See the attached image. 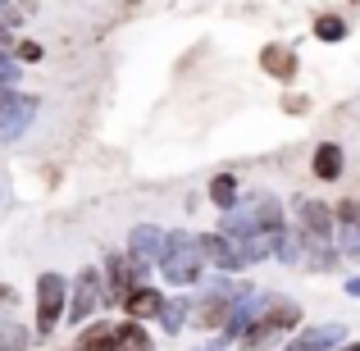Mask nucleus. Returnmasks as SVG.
<instances>
[{"label": "nucleus", "instance_id": "nucleus-24", "mask_svg": "<svg viewBox=\"0 0 360 351\" xmlns=\"http://www.w3.org/2000/svg\"><path fill=\"white\" fill-rule=\"evenodd\" d=\"M333 224H338V229H342V224H360V201H356V196L333 201Z\"/></svg>", "mask_w": 360, "mask_h": 351}, {"label": "nucleus", "instance_id": "nucleus-12", "mask_svg": "<svg viewBox=\"0 0 360 351\" xmlns=\"http://www.w3.org/2000/svg\"><path fill=\"white\" fill-rule=\"evenodd\" d=\"M260 69L269 73L274 82H283V87H288L292 78H297L301 73V60H297V46H288V42H269L260 51Z\"/></svg>", "mask_w": 360, "mask_h": 351}, {"label": "nucleus", "instance_id": "nucleus-5", "mask_svg": "<svg viewBox=\"0 0 360 351\" xmlns=\"http://www.w3.org/2000/svg\"><path fill=\"white\" fill-rule=\"evenodd\" d=\"M105 310V274L101 264H82L69 279V306H64V324L82 328L87 319H96Z\"/></svg>", "mask_w": 360, "mask_h": 351}, {"label": "nucleus", "instance_id": "nucleus-17", "mask_svg": "<svg viewBox=\"0 0 360 351\" xmlns=\"http://www.w3.org/2000/svg\"><path fill=\"white\" fill-rule=\"evenodd\" d=\"M115 351H155V338L137 319H119L115 324Z\"/></svg>", "mask_w": 360, "mask_h": 351}, {"label": "nucleus", "instance_id": "nucleus-25", "mask_svg": "<svg viewBox=\"0 0 360 351\" xmlns=\"http://www.w3.org/2000/svg\"><path fill=\"white\" fill-rule=\"evenodd\" d=\"M18 73H23V69L14 64V55L0 51V87H18Z\"/></svg>", "mask_w": 360, "mask_h": 351}, {"label": "nucleus", "instance_id": "nucleus-15", "mask_svg": "<svg viewBox=\"0 0 360 351\" xmlns=\"http://www.w3.org/2000/svg\"><path fill=\"white\" fill-rule=\"evenodd\" d=\"M160 242H165V229H160V224H137V229L128 233V246H123V251H128L132 260H141V264H150V269H155Z\"/></svg>", "mask_w": 360, "mask_h": 351}, {"label": "nucleus", "instance_id": "nucleus-29", "mask_svg": "<svg viewBox=\"0 0 360 351\" xmlns=\"http://www.w3.org/2000/svg\"><path fill=\"white\" fill-rule=\"evenodd\" d=\"M9 46H14V37H9V27L0 23V51H9Z\"/></svg>", "mask_w": 360, "mask_h": 351}, {"label": "nucleus", "instance_id": "nucleus-9", "mask_svg": "<svg viewBox=\"0 0 360 351\" xmlns=\"http://www.w3.org/2000/svg\"><path fill=\"white\" fill-rule=\"evenodd\" d=\"M301 242H333L338 224H333V205L315 201V196H297V229Z\"/></svg>", "mask_w": 360, "mask_h": 351}, {"label": "nucleus", "instance_id": "nucleus-31", "mask_svg": "<svg viewBox=\"0 0 360 351\" xmlns=\"http://www.w3.org/2000/svg\"><path fill=\"white\" fill-rule=\"evenodd\" d=\"M0 351H5V338H0Z\"/></svg>", "mask_w": 360, "mask_h": 351}, {"label": "nucleus", "instance_id": "nucleus-16", "mask_svg": "<svg viewBox=\"0 0 360 351\" xmlns=\"http://www.w3.org/2000/svg\"><path fill=\"white\" fill-rule=\"evenodd\" d=\"M69 351H115V324H110V319H87L78 343Z\"/></svg>", "mask_w": 360, "mask_h": 351}, {"label": "nucleus", "instance_id": "nucleus-32", "mask_svg": "<svg viewBox=\"0 0 360 351\" xmlns=\"http://www.w3.org/2000/svg\"><path fill=\"white\" fill-rule=\"evenodd\" d=\"M0 196H5V187H0Z\"/></svg>", "mask_w": 360, "mask_h": 351}, {"label": "nucleus", "instance_id": "nucleus-8", "mask_svg": "<svg viewBox=\"0 0 360 351\" xmlns=\"http://www.w3.org/2000/svg\"><path fill=\"white\" fill-rule=\"evenodd\" d=\"M37 110H41L37 96H27V91H18V87H0V141L14 146V141L37 123Z\"/></svg>", "mask_w": 360, "mask_h": 351}, {"label": "nucleus", "instance_id": "nucleus-27", "mask_svg": "<svg viewBox=\"0 0 360 351\" xmlns=\"http://www.w3.org/2000/svg\"><path fill=\"white\" fill-rule=\"evenodd\" d=\"M0 310H18V292L9 283H0Z\"/></svg>", "mask_w": 360, "mask_h": 351}, {"label": "nucleus", "instance_id": "nucleus-28", "mask_svg": "<svg viewBox=\"0 0 360 351\" xmlns=\"http://www.w3.org/2000/svg\"><path fill=\"white\" fill-rule=\"evenodd\" d=\"M342 288H347V297H360V274H352V279H347Z\"/></svg>", "mask_w": 360, "mask_h": 351}, {"label": "nucleus", "instance_id": "nucleus-7", "mask_svg": "<svg viewBox=\"0 0 360 351\" xmlns=\"http://www.w3.org/2000/svg\"><path fill=\"white\" fill-rule=\"evenodd\" d=\"M101 274H105V306H123V297H128L137 283H150V264L132 260L128 251H110L105 264H101Z\"/></svg>", "mask_w": 360, "mask_h": 351}, {"label": "nucleus", "instance_id": "nucleus-10", "mask_svg": "<svg viewBox=\"0 0 360 351\" xmlns=\"http://www.w3.org/2000/svg\"><path fill=\"white\" fill-rule=\"evenodd\" d=\"M196 246H201V260L210 264V269H219V274H233V279H238V274L246 269L242 264V255H238V246L229 242V237H224L219 229H210V233H196Z\"/></svg>", "mask_w": 360, "mask_h": 351}, {"label": "nucleus", "instance_id": "nucleus-26", "mask_svg": "<svg viewBox=\"0 0 360 351\" xmlns=\"http://www.w3.org/2000/svg\"><path fill=\"white\" fill-rule=\"evenodd\" d=\"M192 351H233V343L224 333H205V343L201 347H192Z\"/></svg>", "mask_w": 360, "mask_h": 351}, {"label": "nucleus", "instance_id": "nucleus-4", "mask_svg": "<svg viewBox=\"0 0 360 351\" xmlns=\"http://www.w3.org/2000/svg\"><path fill=\"white\" fill-rule=\"evenodd\" d=\"M64 306H69V279L60 269H41L32 288V333L37 343L51 338L55 328L64 324Z\"/></svg>", "mask_w": 360, "mask_h": 351}, {"label": "nucleus", "instance_id": "nucleus-19", "mask_svg": "<svg viewBox=\"0 0 360 351\" xmlns=\"http://www.w3.org/2000/svg\"><path fill=\"white\" fill-rule=\"evenodd\" d=\"M187 315H192V297H165V306H160L155 324L165 328L169 338H178L187 328Z\"/></svg>", "mask_w": 360, "mask_h": 351}, {"label": "nucleus", "instance_id": "nucleus-1", "mask_svg": "<svg viewBox=\"0 0 360 351\" xmlns=\"http://www.w3.org/2000/svg\"><path fill=\"white\" fill-rule=\"evenodd\" d=\"M301 319H306V310H301L297 297L264 292V301H260V310H255V319L242 328L238 338H233V347H238V351H278V347L301 328Z\"/></svg>", "mask_w": 360, "mask_h": 351}, {"label": "nucleus", "instance_id": "nucleus-6", "mask_svg": "<svg viewBox=\"0 0 360 351\" xmlns=\"http://www.w3.org/2000/svg\"><path fill=\"white\" fill-rule=\"evenodd\" d=\"M219 233L229 237L233 246H238L242 264H260V260H269V237H264L260 229H255V224H251V215H246L242 205L224 210V224H219Z\"/></svg>", "mask_w": 360, "mask_h": 351}, {"label": "nucleus", "instance_id": "nucleus-21", "mask_svg": "<svg viewBox=\"0 0 360 351\" xmlns=\"http://www.w3.org/2000/svg\"><path fill=\"white\" fill-rule=\"evenodd\" d=\"M0 338H5V351H32L37 333H27L23 324H0Z\"/></svg>", "mask_w": 360, "mask_h": 351}, {"label": "nucleus", "instance_id": "nucleus-11", "mask_svg": "<svg viewBox=\"0 0 360 351\" xmlns=\"http://www.w3.org/2000/svg\"><path fill=\"white\" fill-rule=\"evenodd\" d=\"M347 343V324H315V328H297V333L288 338L278 351H333Z\"/></svg>", "mask_w": 360, "mask_h": 351}, {"label": "nucleus", "instance_id": "nucleus-13", "mask_svg": "<svg viewBox=\"0 0 360 351\" xmlns=\"http://www.w3.org/2000/svg\"><path fill=\"white\" fill-rule=\"evenodd\" d=\"M160 306H165V292L155 288V283H137V288L123 297V319H137V324H150V319L160 315Z\"/></svg>", "mask_w": 360, "mask_h": 351}, {"label": "nucleus", "instance_id": "nucleus-30", "mask_svg": "<svg viewBox=\"0 0 360 351\" xmlns=\"http://www.w3.org/2000/svg\"><path fill=\"white\" fill-rule=\"evenodd\" d=\"M333 351H360V343H342V347H333Z\"/></svg>", "mask_w": 360, "mask_h": 351}, {"label": "nucleus", "instance_id": "nucleus-23", "mask_svg": "<svg viewBox=\"0 0 360 351\" xmlns=\"http://www.w3.org/2000/svg\"><path fill=\"white\" fill-rule=\"evenodd\" d=\"M27 14H32V0H0V23L5 27H18Z\"/></svg>", "mask_w": 360, "mask_h": 351}, {"label": "nucleus", "instance_id": "nucleus-18", "mask_svg": "<svg viewBox=\"0 0 360 351\" xmlns=\"http://www.w3.org/2000/svg\"><path fill=\"white\" fill-rule=\"evenodd\" d=\"M205 196H210V205L214 210H233V205L242 201V183H238V174H214L210 178V187H205Z\"/></svg>", "mask_w": 360, "mask_h": 351}, {"label": "nucleus", "instance_id": "nucleus-3", "mask_svg": "<svg viewBox=\"0 0 360 351\" xmlns=\"http://www.w3.org/2000/svg\"><path fill=\"white\" fill-rule=\"evenodd\" d=\"M196 288H201V292L192 297V315H187V324L205 328V333H219V328L229 324V310L251 292V283L233 279V274H219V279L196 283Z\"/></svg>", "mask_w": 360, "mask_h": 351}, {"label": "nucleus", "instance_id": "nucleus-14", "mask_svg": "<svg viewBox=\"0 0 360 351\" xmlns=\"http://www.w3.org/2000/svg\"><path fill=\"white\" fill-rule=\"evenodd\" d=\"M310 174H315L319 183H338V178L347 174V151L338 146V141H319V146L310 151Z\"/></svg>", "mask_w": 360, "mask_h": 351}, {"label": "nucleus", "instance_id": "nucleus-22", "mask_svg": "<svg viewBox=\"0 0 360 351\" xmlns=\"http://www.w3.org/2000/svg\"><path fill=\"white\" fill-rule=\"evenodd\" d=\"M9 55H14V64H18V69H23V64H41V60H46L41 42H27V37H23V42H14V46H9Z\"/></svg>", "mask_w": 360, "mask_h": 351}, {"label": "nucleus", "instance_id": "nucleus-2", "mask_svg": "<svg viewBox=\"0 0 360 351\" xmlns=\"http://www.w3.org/2000/svg\"><path fill=\"white\" fill-rule=\"evenodd\" d=\"M155 269H160V279H165L169 288H196V283L205 279V260H201V246H196V233L165 229Z\"/></svg>", "mask_w": 360, "mask_h": 351}, {"label": "nucleus", "instance_id": "nucleus-20", "mask_svg": "<svg viewBox=\"0 0 360 351\" xmlns=\"http://www.w3.org/2000/svg\"><path fill=\"white\" fill-rule=\"evenodd\" d=\"M310 32H315V42H324V46H338V42H347V32H352V23H347L342 14H315V23H310Z\"/></svg>", "mask_w": 360, "mask_h": 351}]
</instances>
